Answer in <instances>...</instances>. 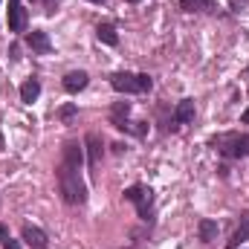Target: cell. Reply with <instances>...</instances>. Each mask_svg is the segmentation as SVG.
<instances>
[{
  "instance_id": "cell-9",
  "label": "cell",
  "mask_w": 249,
  "mask_h": 249,
  "mask_svg": "<svg viewBox=\"0 0 249 249\" xmlns=\"http://www.w3.org/2000/svg\"><path fill=\"white\" fill-rule=\"evenodd\" d=\"M38 96H41V81H38V78H26V81L20 84V102H23V105H32Z\"/></svg>"
},
{
  "instance_id": "cell-5",
  "label": "cell",
  "mask_w": 249,
  "mask_h": 249,
  "mask_svg": "<svg viewBox=\"0 0 249 249\" xmlns=\"http://www.w3.org/2000/svg\"><path fill=\"white\" fill-rule=\"evenodd\" d=\"M87 81H90V75H87V72H84V70H72V72H67V75H64V90H67V93H81V90H84V87H87Z\"/></svg>"
},
{
  "instance_id": "cell-4",
  "label": "cell",
  "mask_w": 249,
  "mask_h": 249,
  "mask_svg": "<svg viewBox=\"0 0 249 249\" xmlns=\"http://www.w3.org/2000/svg\"><path fill=\"white\" fill-rule=\"evenodd\" d=\"M84 151H87V165H90V171L96 174L99 160H102V139H99V133H87V136H84Z\"/></svg>"
},
{
  "instance_id": "cell-15",
  "label": "cell",
  "mask_w": 249,
  "mask_h": 249,
  "mask_svg": "<svg viewBox=\"0 0 249 249\" xmlns=\"http://www.w3.org/2000/svg\"><path fill=\"white\" fill-rule=\"evenodd\" d=\"M247 238H249V214H244V226H241V229L235 232V238L229 241V247H232V249H235V247H241V244H244Z\"/></svg>"
},
{
  "instance_id": "cell-21",
  "label": "cell",
  "mask_w": 249,
  "mask_h": 249,
  "mask_svg": "<svg viewBox=\"0 0 249 249\" xmlns=\"http://www.w3.org/2000/svg\"><path fill=\"white\" fill-rule=\"evenodd\" d=\"M241 119H244V124H249V107L244 110V116H241Z\"/></svg>"
},
{
  "instance_id": "cell-6",
  "label": "cell",
  "mask_w": 249,
  "mask_h": 249,
  "mask_svg": "<svg viewBox=\"0 0 249 249\" xmlns=\"http://www.w3.org/2000/svg\"><path fill=\"white\" fill-rule=\"evenodd\" d=\"M26 47H29L32 53H41V55H47L53 44H50L47 32H41V29H32V32H26Z\"/></svg>"
},
{
  "instance_id": "cell-11",
  "label": "cell",
  "mask_w": 249,
  "mask_h": 249,
  "mask_svg": "<svg viewBox=\"0 0 249 249\" xmlns=\"http://www.w3.org/2000/svg\"><path fill=\"white\" fill-rule=\"evenodd\" d=\"M96 35H99V41L107 44V47H116V44H119V35H116V26H113V23H99V26H96Z\"/></svg>"
},
{
  "instance_id": "cell-23",
  "label": "cell",
  "mask_w": 249,
  "mask_h": 249,
  "mask_svg": "<svg viewBox=\"0 0 249 249\" xmlns=\"http://www.w3.org/2000/svg\"><path fill=\"white\" fill-rule=\"evenodd\" d=\"M130 3H136V0H130Z\"/></svg>"
},
{
  "instance_id": "cell-10",
  "label": "cell",
  "mask_w": 249,
  "mask_h": 249,
  "mask_svg": "<svg viewBox=\"0 0 249 249\" xmlns=\"http://www.w3.org/2000/svg\"><path fill=\"white\" fill-rule=\"evenodd\" d=\"M194 119V99H183L174 110V124H188Z\"/></svg>"
},
{
  "instance_id": "cell-22",
  "label": "cell",
  "mask_w": 249,
  "mask_h": 249,
  "mask_svg": "<svg viewBox=\"0 0 249 249\" xmlns=\"http://www.w3.org/2000/svg\"><path fill=\"white\" fill-rule=\"evenodd\" d=\"M90 3H105V0H90Z\"/></svg>"
},
{
  "instance_id": "cell-19",
  "label": "cell",
  "mask_w": 249,
  "mask_h": 249,
  "mask_svg": "<svg viewBox=\"0 0 249 249\" xmlns=\"http://www.w3.org/2000/svg\"><path fill=\"white\" fill-rule=\"evenodd\" d=\"M3 247H6V249H18V244H15L12 238H6V241H3Z\"/></svg>"
},
{
  "instance_id": "cell-18",
  "label": "cell",
  "mask_w": 249,
  "mask_h": 249,
  "mask_svg": "<svg viewBox=\"0 0 249 249\" xmlns=\"http://www.w3.org/2000/svg\"><path fill=\"white\" fill-rule=\"evenodd\" d=\"M55 3H58V0H44V6H47V12H55Z\"/></svg>"
},
{
  "instance_id": "cell-20",
  "label": "cell",
  "mask_w": 249,
  "mask_h": 249,
  "mask_svg": "<svg viewBox=\"0 0 249 249\" xmlns=\"http://www.w3.org/2000/svg\"><path fill=\"white\" fill-rule=\"evenodd\" d=\"M9 238V232H6V226H0V241H6Z\"/></svg>"
},
{
  "instance_id": "cell-14",
  "label": "cell",
  "mask_w": 249,
  "mask_h": 249,
  "mask_svg": "<svg viewBox=\"0 0 249 249\" xmlns=\"http://www.w3.org/2000/svg\"><path fill=\"white\" fill-rule=\"evenodd\" d=\"M183 12H206L212 9V0H180Z\"/></svg>"
},
{
  "instance_id": "cell-3",
  "label": "cell",
  "mask_w": 249,
  "mask_h": 249,
  "mask_svg": "<svg viewBox=\"0 0 249 249\" xmlns=\"http://www.w3.org/2000/svg\"><path fill=\"white\" fill-rule=\"evenodd\" d=\"M110 87L116 93H142V84H139V72H113L110 75Z\"/></svg>"
},
{
  "instance_id": "cell-8",
  "label": "cell",
  "mask_w": 249,
  "mask_h": 249,
  "mask_svg": "<svg viewBox=\"0 0 249 249\" xmlns=\"http://www.w3.org/2000/svg\"><path fill=\"white\" fill-rule=\"evenodd\" d=\"M23 241H26V247H32V249H47V235L38 226H23Z\"/></svg>"
},
{
  "instance_id": "cell-12",
  "label": "cell",
  "mask_w": 249,
  "mask_h": 249,
  "mask_svg": "<svg viewBox=\"0 0 249 249\" xmlns=\"http://www.w3.org/2000/svg\"><path fill=\"white\" fill-rule=\"evenodd\" d=\"M136 212H139V217L142 220H151V188H145L142 194H139V200H136Z\"/></svg>"
},
{
  "instance_id": "cell-13",
  "label": "cell",
  "mask_w": 249,
  "mask_h": 249,
  "mask_svg": "<svg viewBox=\"0 0 249 249\" xmlns=\"http://www.w3.org/2000/svg\"><path fill=\"white\" fill-rule=\"evenodd\" d=\"M197 229H200V241H206V244H212V241L217 238V223H214V220H209V217H203Z\"/></svg>"
},
{
  "instance_id": "cell-7",
  "label": "cell",
  "mask_w": 249,
  "mask_h": 249,
  "mask_svg": "<svg viewBox=\"0 0 249 249\" xmlns=\"http://www.w3.org/2000/svg\"><path fill=\"white\" fill-rule=\"evenodd\" d=\"M26 29V12L20 9L18 0L9 3V32H23Z\"/></svg>"
},
{
  "instance_id": "cell-17",
  "label": "cell",
  "mask_w": 249,
  "mask_h": 249,
  "mask_svg": "<svg viewBox=\"0 0 249 249\" xmlns=\"http://www.w3.org/2000/svg\"><path fill=\"white\" fill-rule=\"evenodd\" d=\"M72 116H75V105H64L61 110H58V119L61 122H72Z\"/></svg>"
},
{
  "instance_id": "cell-2",
  "label": "cell",
  "mask_w": 249,
  "mask_h": 249,
  "mask_svg": "<svg viewBox=\"0 0 249 249\" xmlns=\"http://www.w3.org/2000/svg\"><path fill=\"white\" fill-rule=\"evenodd\" d=\"M214 145H217L226 157H235V160L249 157V133H229V136H220V139H214Z\"/></svg>"
},
{
  "instance_id": "cell-1",
  "label": "cell",
  "mask_w": 249,
  "mask_h": 249,
  "mask_svg": "<svg viewBox=\"0 0 249 249\" xmlns=\"http://www.w3.org/2000/svg\"><path fill=\"white\" fill-rule=\"evenodd\" d=\"M58 188H61V197L70 206H81L87 200V186L81 183V171L70 168L64 162H58Z\"/></svg>"
},
{
  "instance_id": "cell-16",
  "label": "cell",
  "mask_w": 249,
  "mask_h": 249,
  "mask_svg": "<svg viewBox=\"0 0 249 249\" xmlns=\"http://www.w3.org/2000/svg\"><path fill=\"white\" fill-rule=\"evenodd\" d=\"M127 113H130V105H127V102L113 105V119H127Z\"/></svg>"
}]
</instances>
